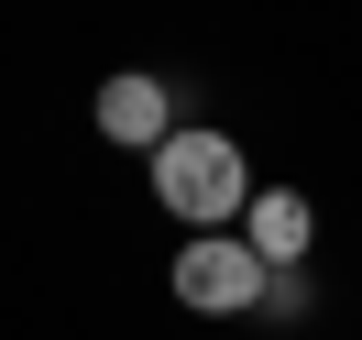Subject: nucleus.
Masks as SVG:
<instances>
[{"label":"nucleus","instance_id":"f257e3e1","mask_svg":"<svg viewBox=\"0 0 362 340\" xmlns=\"http://www.w3.org/2000/svg\"><path fill=\"white\" fill-rule=\"evenodd\" d=\"M154 198L176 209L187 230H230L252 209V165H242L230 132H187V121H176V132L154 143Z\"/></svg>","mask_w":362,"mask_h":340},{"label":"nucleus","instance_id":"f03ea898","mask_svg":"<svg viewBox=\"0 0 362 340\" xmlns=\"http://www.w3.org/2000/svg\"><path fill=\"white\" fill-rule=\"evenodd\" d=\"M264 274H274V264L242 242V230H187V252H176V296H187L198 318H242L252 296H264Z\"/></svg>","mask_w":362,"mask_h":340},{"label":"nucleus","instance_id":"7ed1b4c3","mask_svg":"<svg viewBox=\"0 0 362 340\" xmlns=\"http://www.w3.org/2000/svg\"><path fill=\"white\" fill-rule=\"evenodd\" d=\"M99 132L132 143V154H154V143L176 132V88H165V77H110V88H99Z\"/></svg>","mask_w":362,"mask_h":340},{"label":"nucleus","instance_id":"20e7f679","mask_svg":"<svg viewBox=\"0 0 362 340\" xmlns=\"http://www.w3.org/2000/svg\"><path fill=\"white\" fill-rule=\"evenodd\" d=\"M242 242L264 252V264H308V242H318V209L296 198V187H252V209H242Z\"/></svg>","mask_w":362,"mask_h":340},{"label":"nucleus","instance_id":"39448f33","mask_svg":"<svg viewBox=\"0 0 362 340\" xmlns=\"http://www.w3.org/2000/svg\"><path fill=\"white\" fill-rule=\"evenodd\" d=\"M252 307H264V318H308V264H274Z\"/></svg>","mask_w":362,"mask_h":340}]
</instances>
